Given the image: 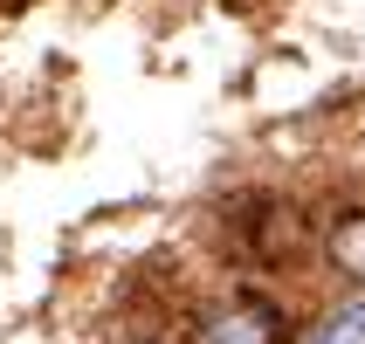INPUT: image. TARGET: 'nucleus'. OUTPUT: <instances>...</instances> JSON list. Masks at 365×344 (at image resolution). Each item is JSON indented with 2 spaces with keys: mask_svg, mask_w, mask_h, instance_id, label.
<instances>
[{
  "mask_svg": "<svg viewBox=\"0 0 365 344\" xmlns=\"http://www.w3.org/2000/svg\"><path fill=\"white\" fill-rule=\"evenodd\" d=\"M131 344H173V330H138Z\"/></svg>",
  "mask_w": 365,
  "mask_h": 344,
  "instance_id": "4",
  "label": "nucleus"
},
{
  "mask_svg": "<svg viewBox=\"0 0 365 344\" xmlns=\"http://www.w3.org/2000/svg\"><path fill=\"white\" fill-rule=\"evenodd\" d=\"M304 344H365V303H351V310H331L324 324L310 330Z\"/></svg>",
  "mask_w": 365,
  "mask_h": 344,
  "instance_id": "3",
  "label": "nucleus"
},
{
  "mask_svg": "<svg viewBox=\"0 0 365 344\" xmlns=\"http://www.w3.org/2000/svg\"><path fill=\"white\" fill-rule=\"evenodd\" d=\"M324 255H331V269H338V276L365 283V214H345V221H331Z\"/></svg>",
  "mask_w": 365,
  "mask_h": 344,
  "instance_id": "2",
  "label": "nucleus"
},
{
  "mask_svg": "<svg viewBox=\"0 0 365 344\" xmlns=\"http://www.w3.org/2000/svg\"><path fill=\"white\" fill-rule=\"evenodd\" d=\"M193 344H283V310L269 296H235L193 324Z\"/></svg>",
  "mask_w": 365,
  "mask_h": 344,
  "instance_id": "1",
  "label": "nucleus"
}]
</instances>
